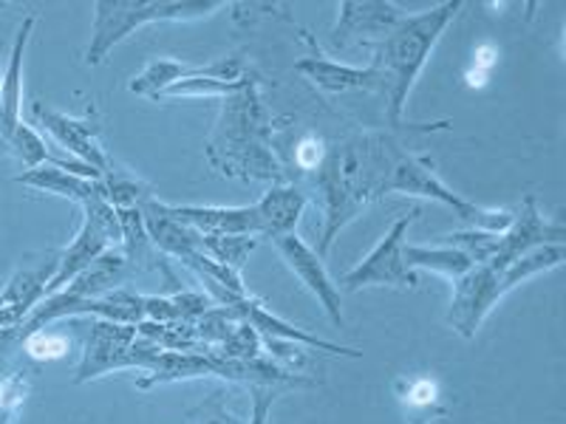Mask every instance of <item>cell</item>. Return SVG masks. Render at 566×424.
<instances>
[{"label":"cell","mask_w":566,"mask_h":424,"mask_svg":"<svg viewBox=\"0 0 566 424\" xmlns=\"http://www.w3.org/2000/svg\"><path fill=\"white\" fill-rule=\"evenodd\" d=\"M232 309L239 311V315L244 317V320L250 322V326L255 328L261 337H275V340H286V342H303V346H312V348H317V351L337 353V357H352V360L363 357L357 348L335 346V342H326V340H321V337H312V335H306V331H301V328L290 326V322H283L281 317H275L270 309H266L264 300H258V297H252V295L235 303Z\"/></svg>","instance_id":"18"},{"label":"cell","mask_w":566,"mask_h":424,"mask_svg":"<svg viewBox=\"0 0 566 424\" xmlns=\"http://www.w3.org/2000/svg\"><path fill=\"white\" fill-rule=\"evenodd\" d=\"M0 63H3V45H0Z\"/></svg>","instance_id":"35"},{"label":"cell","mask_w":566,"mask_h":424,"mask_svg":"<svg viewBox=\"0 0 566 424\" xmlns=\"http://www.w3.org/2000/svg\"><path fill=\"white\" fill-rule=\"evenodd\" d=\"M34 26H38V18L27 14V20L20 23L18 34L12 40L7 71L0 77V148L7 145L9 136L23 123L20 119V103H23V60H27V45L32 40Z\"/></svg>","instance_id":"15"},{"label":"cell","mask_w":566,"mask_h":424,"mask_svg":"<svg viewBox=\"0 0 566 424\" xmlns=\"http://www.w3.org/2000/svg\"><path fill=\"white\" fill-rule=\"evenodd\" d=\"M275 250L281 252V257L286 261V266L292 269V275L312 292V295L321 300V306L326 309L328 320L335 326H343V303H340V289L335 286V280L328 277L326 266H323V257L312 250L310 244H303L297 239V232H286V235H277L272 239Z\"/></svg>","instance_id":"13"},{"label":"cell","mask_w":566,"mask_h":424,"mask_svg":"<svg viewBox=\"0 0 566 424\" xmlns=\"http://www.w3.org/2000/svg\"><path fill=\"white\" fill-rule=\"evenodd\" d=\"M212 351L219 353V357H224V360H239V362H250V360H258V357H264V346H261V335H258L255 328L250 326V322L241 317V322L235 326V331H232L230 337H227L221 346H216Z\"/></svg>","instance_id":"27"},{"label":"cell","mask_w":566,"mask_h":424,"mask_svg":"<svg viewBox=\"0 0 566 424\" xmlns=\"http://www.w3.org/2000/svg\"><path fill=\"white\" fill-rule=\"evenodd\" d=\"M205 153L210 168L224 179H239L247 184H275L283 179L272 145V119L252 77H247L244 88L221 99L219 119L212 125Z\"/></svg>","instance_id":"2"},{"label":"cell","mask_w":566,"mask_h":424,"mask_svg":"<svg viewBox=\"0 0 566 424\" xmlns=\"http://www.w3.org/2000/svg\"><path fill=\"white\" fill-rule=\"evenodd\" d=\"M29 391H32L29 371H14L7 380H0V424L18 422V411L29 399Z\"/></svg>","instance_id":"28"},{"label":"cell","mask_w":566,"mask_h":424,"mask_svg":"<svg viewBox=\"0 0 566 424\" xmlns=\"http://www.w3.org/2000/svg\"><path fill=\"white\" fill-rule=\"evenodd\" d=\"M310 199L301 187L290 184V181H275L264 193V199L258 201V219H261V239H277L286 232H295L297 221H301L303 210H306Z\"/></svg>","instance_id":"19"},{"label":"cell","mask_w":566,"mask_h":424,"mask_svg":"<svg viewBox=\"0 0 566 424\" xmlns=\"http://www.w3.org/2000/svg\"><path fill=\"white\" fill-rule=\"evenodd\" d=\"M103 184L105 193H108V204L114 210H130V206H142L145 201L156 199L154 187L148 181H142L139 176L116 168V165L103 176Z\"/></svg>","instance_id":"24"},{"label":"cell","mask_w":566,"mask_h":424,"mask_svg":"<svg viewBox=\"0 0 566 424\" xmlns=\"http://www.w3.org/2000/svg\"><path fill=\"white\" fill-rule=\"evenodd\" d=\"M422 215L419 206L406 212L397 224L382 235V241L363 257L360 264L348 269L340 277V286L348 292H360L366 286H397V289H417L419 277L417 272L408 269L402 261V246H406V232L413 221Z\"/></svg>","instance_id":"7"},{"label":"cell","mask_w":566,"mask_h":424,"mask_svg":"<svg viewBox=\"0 0 566 424\" xmlns=\"http://www.w3.org/2000/svg\"><path fill=\"white\" fill-rule=\"evenodd\" d=\"M23 348L32 360H60L69 353V340L63 335H52V331H34L23 340Z\"/></svg>","instance_id":"29"},{"label":"cell","mask_w":566,"mask_h":424,"mask_svg":"<svg viewBox=\"0 0 566 424\" xmlns=\"http://www.w3.org/2000/svg\"><path fill=\"white\" fill-rule=\"evenodd\" d=\"M326 141L317 139V136H303L301 141H297L295 148V165L297 170H303V173H317L323 165V159H326Z\"/></svg>","instance_id":"30"},{"label":"cell","mask_w":566,"mask_h":424,"mask_svg":"<svg viewBox=\"0 0 566 424\" xmlns=\"http://www.w3.org/2000/svg\"><path fill=\"white\" fill-rule=\"evenodd\" d=\"M14 181L23 187H32V190H40V193L63 195V199L74 201V204H85V201H91V199L108 201L103 179L91 181V179H83V176H71V173H65V170L52 168V165L27 170V173H20Z\"/></svg>","instance_id":"21"},{"label":"cell","mask_w":566,"mask_h":424,"mask_svg":"<svg viewBox=\"0 0 566 424\" xmlns=\"http://www.w3.org/2000/svg\"><path fill=\"white\" fill-rule=\"evenodd\" d=\"M397 399L402 402L411 424H431L433 418L448 416L442 399H439V385L431 377H417V380H397L394 385Z\"/></svg>","instance_id":"23"},{"label":"cell","mask_w":566,"mask_h":424,"mask_svg":"<svg viewBox=\"0 0 566 424\" xmlns=\"http://www.w3.org/2000/svg\"><path fill=\"white\" fill-rule=\"evenodd\" d=\"M499 63V52H495L493 45H479L476 57H473V65L484 71H493V65Z\"/></svg>","instance_id":"32"},{"label":"cell","mask_w":566,"mask_h":424,"mask_svg":"<svg viewBox=\"0 0 566 424\" xmlns=\"http://www.w3.org/2000/svg\"><path fill=\"white\" fill-rule=\"evenodd\" d=\"M128 275V261H125L123 250H108L94 261L91 266H85L77 277L71 283H65L63 289L69 297H77V300H97L105 297L108 292L119 289V283Z\"/></svg>","instance_id":"20"},{"label":"cell","mask_w":566,"mask_h":424,"mask_svg":"<svg viewBox=\"0 0 566 424\" xmlns=\"http://www.w3.org/2000/svg\"><path fill=\"white\" fill-rule=\"evenodd\" d=\"M205 424H235V422H232V418L230 416H221V413H219V416H212V418H207V422Z\"/></svg>","instance_id":"34"},{"label":"cell","mask_w":566,"mask_h":424,"mask_svg":"<svg viewBox=\"0 0 566 424\" xmlns=\"http://www.w3.org/2000/svg\"><path fill=\"white\" fill-rule=\"evenodd\" d=\"M32 116L34 123L52 136L60 148L69 150V156H74V159H80L83 165H88V168H94L103 176L114 168V159H111V153L105 150L97 123H94L91 116H85V119L65 116L60 114V110H54L52 105L40 103V99L32 103Z\"/></svg>","instance_id":"8"},{"label":"cell","mask_w":566,"mask_h":424,"mask_svg":"<svg viewBox=\"0 0 566 424\" xmlns=\"http://www.w3.org/2000/svg\"><path fill=\"white\" fill-rule=\"evenodd\" d=\"M176 219L199 230L201 235H255L261 239L258 206H170Z\"/></svg>","instance_id":"17"},{"label":"cell","mask_w":566,"mask_h":424,"mask_svg":"<svg viewBox=\"0 0 566 424\" xmlns=\"http://www.w3.org/2000/svg\"><path fill=\"white\" fill-rule=\"evenodd\" d=\"M190 77H210V80H221V83H239L244 80V63L239 57H221L216 63L207 65H190L181 63V60H150L145 68L130 80L128 91L130 94H139V97H159L161 91L170 88V85L181 83V80Z\"/></svg>","instance_id":"12"},{"label":"cell","mask_w":566,"mask_h":424,"mask_svg":"<svg viewBox=\"0 0 566 424\" xmlns=\"http://www.w3.org/2000/svg\"><path fill=\"white\" fill-rule=\"evenodd\" d=\"M337 14H340L337 26L328 34L332 49H348L354 43L380 45L406 18L402 7L388 3V0H363V3L346 0L340 3Z\"/></svg>","instance_id":"9"},{"label":"cell","mask_w":566,"mask_h":424,"mask_svg":"<svg viewBox=\"0 0 566 424\" xmlns=\"http://www.w3.org/2000/svg\"><path fill=\"white\" fill-rule=\"evenodd\" d=\"M170 300H174L176 311H179V317H181V322H196L201 315H207V311L212 309V300L205 295V292H193V289L176 292Z\"/></svg>","instance_id":"31"},{"label":"cell","mask_w":566,"mask_h":424,"mask_svg":"<svg viewBox=\"0 0 566 424\" xmlns=\"http://www.w3.org/2000/svg\"><path fill=\"white\" fill-rule=\"evenodd\" d=\"M459 9L462 3L453 0V3H439L428 12L406 14L402 23L380 45H374L371 68L377 71V83H380L377 91L386 99L391 128L402 125V110H406L408 94L417 83L419 71H422L424 60L431 57L433 45L442 38L448 23L457 18Z\"/></svg>","instance_id":"3"},{"label":"cell","mask_w":566,"mask_h":424,"mask_svg":"<svg viewBox=\"0 0 566 424\" xmlns=\"http://www.w3.org/2000/svg\"><path fill=\"white\" fill-rule=\"evenodd\" d=\"M247 77L239 80V83H221V80H210V77H190L181 80V83L170 85L165 88L156 99H181V97H230L235 91L244 88Z\"/></svg>","instance_id":"26"},{"label":"cell","mask_w":566,"mask_h":424,"mask_svg":"<svg viewBox=\"0 0 566 424\" xmlns=\"http://www.w3.org/2000/svg\"><path fill=\"white\" fill-rule=\"evenodd\" d=\"M136 342V326L111 320H91L83 360L74 371V385L97 380L103 373L130 368V348Z\"/></svg>","instance_id":"11"},{"label":"cell","mask_w":566,"mask_h":424,"mask_svg":"<svg viewBox=\"0 0 566 424\" xmlns=\"http://www.w3.org/2000/svg\"><path fill=\"white\" fill-rule=\"evenodd\" d=\"M219 9H224L219 0H97L85 63H103L111 49L136 29L150 23H174V20H199Z\"/></svg>","instance_id":"5"},{"label":"cell","mask_w":566,"mask_h":424,"mask_svg":"<svg viewBox=\"0 0 566 424\" xmlns=\"http://www.w3.org/2000/svg\"><path fill=\"white\" fill-rule=\"evenodd\" d=\"M399 153L402 150L397 141L386 134H360L326 150L315 179V187L326 199V230L317 255L326 257L343 226L352 224L371 201H380V187Z\"/></svg>","instance_id":"1"},{"label":"cell","mask_w":566,"mask_h":424,"mask_svg":"<svg viewBox=\"0 0 566 424\" xmlns=\"http://www.w3.org/2000/svg\"><path fill=\"white\" fill-rule=\"evenodd\" d=\"M258 244H261V239H255V235H205L201 239V252L241 275V269L247 266Z\"/></svg>","instance_id":"25"},{"label":"cell","mask_w":566,"mask_h":424,"mask_svg":"<svg viewBox=\"0 0 566 424\" xmlns=\"http://www.w3.org/2000/svg\"><path fill=\"white\" fill-rule=\"evenodd\" d=\"M139 212L148 239L154 241V246L161 255H174L181 261L190 252H201V239L205 235L190 224H185L181 219H176L168 204H161L159 199H150L139 206Z\"/></svg>","instance_id":"16"},{"label":"cell","mask_w":566,"mask_h":424,"mask_svg":"<svg viewBox=\"0 0 566 424\" xmlns=\"http://www.w3.org/2000/svg\"><path fill=\"white\" fill-rule=\"evenodd\" d=\"M297 34L303 38V43L310 45V57H303L295 63L297 74L315 83L317 88L328 91V94H346V91H377L380 83H377V71L371 65L366 68H354V65L337 63V60H328L326 54L321 52L317 40L312 38L306 29H297Z\"/></svg>","instance_id":"14"},{"label":"cell","mask_w":566,"mask_h":424,"mask_svg":"<svg viewBox=\"0 0 566 424\" xmlns=\"http://www.w3.org/2000/svg\"><path fill=\"white\" fill-rule=\"evenodd\" d=\"M547 244H564V226H560L558 221L544 219L535 195H527V199L522 201L518 215H513V224L504 232H499L495 255L490 257L484 266H490V269H507V266L515 264L522 255Z\"/></svg>","instance_id":"10"},{"label":"cell","mask_w":566,"mask_h":424,"mask_svg":"<svg viewBox=\"0 0 566 424\" xmlns=\"http://www.w3.org/2000/svg\"><path fill=\"white\" fill-rule=\"evenodd\" d=\"M490 74H493V71H484V68H476V65H473V68L468 71V85L470 88H484L490 80Z\"/></svg>","instance_id":"33"},{"label":"cell","mask_w":566,"mask_h":424,"mask_svg":"<svg viewBox=\"0 0 566 424\" xmlns=\"http://www.w3.org/2000/svg\"><path fill=\"white\" fill-rule=\"evenodd\" d=\"M560 264H564V244H547L522 255L507 269H490L484 264L473 266L462 280L453 283V300L448 322L457 328L464 340H470L482 328L484 317L493 311L495 303L502 300L510 289H515L518 283L530 280V277L541 275V272L555 269Z\"/></svg>","instance_id":"4"},{"label":"cell","mask_w":566,"mask_h":424,"mask_svg":"<svg viewBox=\"0 0 566 424\" xmlns=\"http://www.w3.org/2000/svg\"><path fill=\"white\" fill-rule=\"evenodd\" d=\"M391 193H406V195H419V199H433L448 204L451 210H457L459 219L464 224H470L473 230L482 232H504L513 224V212L507 210H484V206L473 204V201L462 199L444 184L437 173H433V165L424 156L413 153H399V159L394 161L391 173H388L386 184L380 187V199Z\"/></svg>","instance_id":"6"},{"label":"cell","mask_w":566,"mask_h":424,"mask_svg":"<svg viewBox=\"0 0 566 424\" xmlns=\"http://www.w3.org/2000/svg\"><path fill=\"white\" fill-rule=\"evenodd\" d=\"M402 261L408 269H431L437 275H444L451 283L462 280L470 269L473 261L464 255L457 246H402Z\"/></svg>","instance_id":"22"}]
</instances>
